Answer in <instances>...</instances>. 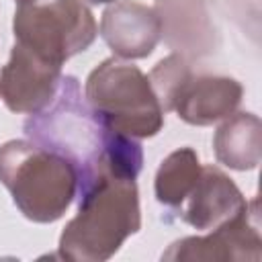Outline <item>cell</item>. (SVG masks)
Wrapping results in <instances>:
<instances>
[{
  "instance_id": "obj_1",
  "label": "cell",
  "mask_w": 262,
  "mask_h": 262,
  "mask_svg": "<svg viewBox=\"0 0 262 262\" xmlns=\"http://www.w3.org/2000/svg\"><path fill=\"white\" fill-rule=\"evenodd\" d=\"M0 178L25 215L37 221L57 219L78 182L66 158L25 141H10L0 149Z\"/></svg>"
},
{
  "instance_id": "obj_2",
  "label": "cell",
  "mask_w": 262,
  "mask_h": 262,
  "mask_svg": "<svg viewBox=\"0 0 262 262\" xmlns=\"http://www.w3.org/2000/svg\"><path fill=\"white\" fill-rule=\"evenodd\" d=\"M88 100L94 117L115 133L154 135L162 127V111L145 76L127 63L104 61L88 78Z\"/></svg>"
},
{
  "instance_id": "obj_3",
  "label": "cell",
  "mask_w": 262,
  "mask_h": 262,
  "mask_svg": "<svg viewBox=\"0 0 262 262\" xmlns=\"http://www.w3.org/2000/svg\"><path fill=\"white\" fill-rule=\"evenodd\" d=\"M94 31L92 14L78 0H23L14 14L18 45L55 66L84 51Z\"/></svg>"
},
{
  "instance_id": "obj_4",
  "label": "cell",
  "mask_w": 262,
  "mask_h": 262,
  "mask_svg": "<svg viewBox=\"0 0 262 262\" xmlns=\"http://www.w3.org/2000/svg\"><path fill=\"white\" fill-rule=\"evenodd\" d=\"M59 66L49 63L33 51L16 45L2 72L0 90L12 111L37 113L55 96Z\"/></svg>"
},
{
  "instance_id": "obj_5",
  "label": "cell",
  "mask_w": 262,
  "mask_h": 262,
  "mask_svg": "<svg viewBox=\"0 0 262 262\" xmlns=\"http://www.w3.org/2000/svg\"><path fill=\"white\" fill-rule=\"evenodd\" d=\"M162 31L160 16L141 4L121 2L104 12L102 37L123 57H143L151 53Z\"/></svg>"
},
{
  "instance_id": "obj_6",
  "label": "cell",
  "mask_w": 262,
  "mask_h": 262,
  "mask_svg": "<svg viewBox=\"0 0 262 262\" xmlns=\"http://www.w3.org/2000/svg\"><path fill=\"white\" fill-rule=\"evenodd\" d=\"M239 86L229 78L188 80L186 76L172 96L170 108H176L178 117L188 123L205 125L231 111L239 100Z\"/></svg>"
},
{
  "instance_id": "obj_7",
  "label": "cell",
  "mask_w": 262,
  "mask_h": 262,
  "mask_svg": "<svg viewBox=\"0 0 262 262\" xmlns=\"http://www.w3.org/2000/svg\"><path fill=\"white\" fill-rule=\"evenodd\" d=\"M196 158L190 149L174 151L160 168L156 178V192L162 203L178 205L192 188L194 176L199 174Z\"/></svg>"
},
{
  "instance_id": "obj_8",
  "label": "cell",
  "mask_w": 262,
  "mask_h": 262,
  "mask_svg": "<svg viewBox=\"0 0 262 262\" xmlns=\"http://www.w3.org/2000/svg\"><path fill=\"white\" fill-rule=\"evenodd\" d=\"M90 2H108V0H90Z\"/></svg>"
},
{
  "instance_id": "obj_9",
  "label": "cell",
  "mask_w": 262,
  "mask_h": 262,
  "mask_svg": "<svg viewBox=\"0 0 262 262\" xmlns=\"http://www.w3.org/2000/svg\"><path fill=\"white\" fill-rule=\"evenodd\" d=\"M20 2H23V0H20Z\"/></svg>"
}]
</instances>
